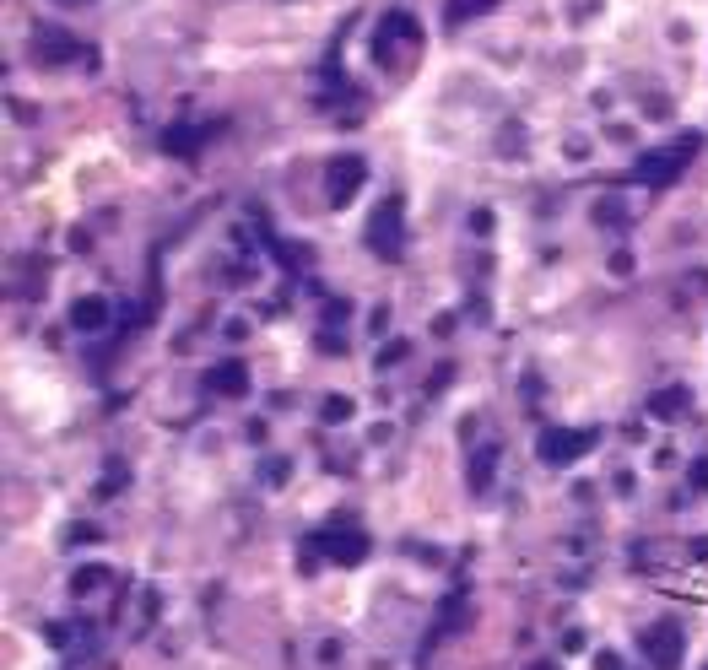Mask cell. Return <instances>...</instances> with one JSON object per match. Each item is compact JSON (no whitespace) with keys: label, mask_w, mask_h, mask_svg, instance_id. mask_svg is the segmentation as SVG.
<instances>
[{"label":"cell","mask_w":708,"mask_h":670,"mask_svg":"<svg viewBox=\"0 0 708 670\" xmlns=\"http://www.w3.org/2000/svg\"><path fill=\"white\" fill-rule=\"evenodd\" d=\"M698 152H703V136H676L671 146H654V152L638 157L627 179H633V184H649V190H660V184H676L681 173L692 168V157H698Z\"/></svg>","instance_id":"obj_1"},{"label":"cell","mask_w":708,"mask_h":670,"mask_svg":"<svg viewBox=\"0 0 708 670\" xmlns=\"http://www.w3.org/2000/svg\"><path fill=\"white\" fill-rule=\"evenodd\" d=\"M417 49H422L417 17H411V11H384L379 33H373V60H379L384 71H395L400 60H417Z\"/></svg>","instance_id":"obj_2"},{"label":"cell","mask_w":708,"mask_h":670,"mask_svg":"<svg viewBox=\"0 0 708 670\" xmlns=\"http://www.w3.org/2000/svg\"><path fill=\"white\" fill-rule=\"evenodd\" d=\"M363 244L379 254V260H400V244H406V211H400V195H384L373 206V217L363 227Z\"/></svg>","instance_id":"obj_3"},{"label":"cell","mask_w":708,"mask_h":670,"mask_svg":"<svg viewBox=\"0 0 708 670\" xmlns=\"http://www.w3.org/2000/svg\"><path fill=\"white\" fill-rule=\"evenodd\" d=\"M363 184H368V163H363V157L341 152V157H330V163H325V200H330L336 211L352 206Z\"/></svg>","instance_id":"obj_4"},{"label":"cell","mask_w":708,"mask_h":670,"mask_svg":"<svg viewBox=\"0 0 708 670\" xmlns=\"http://www.w3.org/2000/svg\"><path fill=\"white\" fill-rule=\"evenodd\" d=\"M595 449V433L590 427H541V438H536V454H541V465H573V460H584V454Z\"/></svg>","instance_id":"obj_5"},{"label":"cell","mask_w":708,"mask_h":670,"mask_svg":"<svg viewBox=\"0 0 708 670\" xmlns=\"http://www.w3.org/2000/svg\"><path fill=\"white\" fill-rule=\"evenodd\" d=\"M309 552H325L330 562H341V568H357V562L368 557V535L346 530V525H330V530H319L309 541Z\"/></svg>","instance_id":"obj_6"},{"label":"cell","mask_w":708,"mask_h":670,"mask_svg":"<svg viewBox=\"0 0 708 670\" xmlns=\"http://www.w3.org/2000/svg\"><path fill=\"white\" fill-rule=\"evenodd\" d=\"M638 643H644V660L654 670H681V649H687V643H681V627L676 622H649Z\"/></svg>","instance_id":"obj_7"},{"label":"cell","mask_w":708,"mask_h":670,"mask_svg":"<svg viewBox=\"0 0 708 670\" xmlns=\"http://www.w3.org/2000/svg\"><path fill=\"white\" fill-rule=\"evenodd\" d=\"M76 55H82V49H76V38L60 33V28H44V33L33 38V60L38 65H71Z\"/></svg>","instance_id":"obj_8"},{"label":"cell","mask_w":708,"mask_h":670,"mask_svg":"<svg viewBox=\"0 0 708 670\" xmlns=\"http://www.w3.org/2000/svg\"><path fill=\"white\" fill-rule=\"evenodd\" d=\"M211 390L227 395V400H244L249 395V368L238 363V357H233V363H217V368H211Z\"/></svg>","instance_id":"obj_9"},{"label":"cell","mask_w":708,"mask_h":670,"mask_svg":"<svg viewBox=\"0 0 708 670\" xmlns=\"http://www.w3.org/2000/svg\"><path fill=\"white\" fill-rule=\"evenodd\" d=\"M211 136H217V125H206V130H195V125H173L168 136H163V146H168L173 157H195Z\"/></svg>","instance_id":"obj_10"},{"label":"cell","mask_w":708,"mask_h":670,"mask_svg":"<svg viewBox=\"0 0 708 670\" xmlns=\"http://www.w3.org/2000/svg\"><path fill=\"white\" fill-rule=\"evenodd\" d=\"M71 325L82 335H98L103 325H109V303H103V298H76L71 303Z\"/></svg>","instance_id":"obj_11"},{"label":"cell","mask_w":708,"mask_h":670,"mask_svg":"<svg viewBox=\"0 0 708 670\" xmlns=\"http://www.w3.org/2000/svg\"><path fill=\"white\" fill-rule=\"evenodd\" d=\"M487 11H498V0H444V28H465Z\"/></svg>","instance_id":"obj_12"},{"label":"cell","mask_w":708,"mask_h":670,"mask_svg":"<svg viewBox=\"0 0 708 670\" xmlns=\"http://www.w3.org/2000/svg\"><path fill=\"white\" fill-rule=\"evenodd\" d=\"M687 390H681V384H671V390H654L649 395V411H654V417H660V422H671V417H681V411H687Z\"/></svg>","instance_id":"obj_13"},{"label":"cell","mask_w":708,"mask_h":670,"mask_svg":"<svg viewBox=\"0 0 708 670\" xmlns=\"http://www.w3.org/2000/svg\"><path fill=\"white\" fill-rule=\"evenodd\" d=\"M109 584H114V573L103 568V562H92V568H82V573L71 579V589H76V595H98V589H109Z\"/></svg>","instance_id":"obj_14"},{"label":"cell","mask_w":708,"mask_h":670,"mask_svg":"<svg viewBox=\"0 0 708 670\" xmlns=\"http://www.w3.org/2000/svg\"><path fill=\"white\" fill-rule=\"evenodd\" d=\"M465 627V595H449V606L438 611V627H433V638H449V633H460Z\"/></svg>","instance_id":"obj_15"},{"label":"cell","mask_w":708,"mask_h":670,"mask_svg":"<svg viewBox=\"0 0 708 670\" xmlns=\"http://www.w3.org/2000/svg\"><path fill=\"white\" fill-rule=\"evenodd\" d=\"M346 417H352V400L330 395V400H325V422H346Z\"/></svg>","instance_id":"obj_16"},{"label":"cell","mask_w":708,"mask_h":670,"mask_svg":"<svg viewBox=\"0 0 708 670\" xmlns=\"http://www.w3.org/2000/svg\"><path fill=\"white\" fill-rule=\"evenodd\" d=\"M692 487H698V492L708 487V460H698V465H692Z\"/></svg>","instance_id":"obj_17"},{"label":"cell","mask_w":708,"mask_h":670,"mask_svg":"<svg viewBox=\"0 0 708 670\" xmlns=\"http://www.w3.org/2000/svg\"><path fill=\"white\" fill-rule=\"evenodd\" d=\"M55 6H65V11H76V6H92V0H55Z\"/></svg>","instance_id":"obj_18"},{"label":"cell","mask_w":708,"mask_h":670,"mask_svg":"<svg viewBox=\"0 0 708 670\" xmlns=\"http://www.w3.org/2000/svg\"><path fill=\"white\" fill-rule=\"evenodd\" d=\"M536 670H557V665H552V660H541V665H536Z\"/></svg>","instance_id":"obj_19"}]
</instances>
